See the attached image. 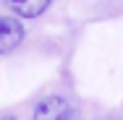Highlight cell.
Masks as SVG:
<instances>
[{"label": "cell", "instance_id": "6da1fadb", "mask_svg": "<svg viewBox=\"0 0 123 120\" xmlns=\"http://www.w3.org/2000/svg\"><path fill=\"white\" fill-rule=\"evenodd\" d=\"M71 115H74L71 102L58 94L39 99L34 107V120H71Z\"/></svg>", "mask_w": 123, "mask_h": 120}, {"label": "cell", "instance_id": "7a4b0ae2", "mask_svg": "<svg viewBox=\"0 0 123 120\" xmlns=\"http://www.w3.org/2000/svg\"><path fill=\"white\" fill-rule=\"evenodd\" d=\"M24 26L13 16H0V55H8L24 42Z\"/></svg>", "mask_w": 123, "mask_h": 120}, {"label": "cell", "instance_id": "3957f363", "mask_svg": "<svg viewBox=\"0 0 123 120\" xmlns=\"http://www.w3.org/2000/svg\"><path fill=\"white\" fill-rule=\"evenodd\" d=\"M8 8L16 13V16H24V18H37L47 11V5L52 0H5Z\"/></svg>", "mask_w": 123, "mask_h": 120}, {"label": "cell", "instance_id": "277c9868", "mask_svg": "<svg viewBox=\"0 0 123 120\" xmlns=\"http://www.w3.org/2000/svg\"><path fill=\"white\" fill-rule=\"evenodd\" d=\"M3 120H13V118H3Z\"/></svg>", "mask_w": 123, "mask_h": 120}]
</instances>
